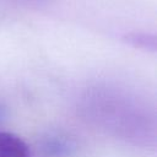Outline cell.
Wrapping results in <instances>:
<instances>
[{
	"mask_svg": "<svg viewBox=\"0 0 157 157\" xmlns=\"http://www.w3.org/2000/svg\"><path fill=\"white\" fill-rule=\"evenodd\" d=\"M42 157H70L76 148L75 141L63 134H49L39 142Z\"/></svg>",
	"mask_w": 157,
	"mask_h": 157,
	"instance_id": "obj_1",
	"label": "cell"
},
{
	"mask_svg": "<svg viewBox=\"0 0 157 157\" xmlns=\"http://www.w3.org/2000/svg\"><path fill=\"white\" fill-rule=\"evenodd\" d=\"M0 157H31V150L18 135L0 130Z\"/></svg>",
	"mask_w": 157,
	"mask_h": 157,
	"instance_id": "obj_2",
	"label": "cell"
},
{
	"mask_svg": "<svg viewBox=\"0 0 157 157\" xmlns=\"http://www.w3.org/2000/svg\"><path fill=\"white\" fill-rule=\"evenodd\" d=\"M123 40L141 50L155 52L156 50V37L147 32H129L123 36Z\"/></svg>",
	"mask_w": 157,
	"mask_h": 157,
	"instance_id": "obj_3",
	"label": "cell"
},
{
	"mask_svg": "<svg viewBox=\"0 0 157 157\" xmlns=\"http://www.w3.org/2000/svg\"><path fill=\"white\" fill-rule=\"evenodd\" d=\"M10 1L20 5H26V6H40L49 2L50 0H10Z\"/></svg>",
	"mask_w": 157,
	"mask_h": 157,
	"instance_id": "obj_4",
	"label": "cell"
},
{
	"mask_svg": "<svg viewBox=\"0 0 157 157\" xmlns=\"http://www.w3.org/2000/svg\"><path fill=\"white\" fill-rule=\"evenodd\" d=\"M6 115H7L6 107H5V104L0 101V125H1V124H2V121L6 119Z\"/></svg>",
	"mask_w": 157,
	"mask_h": 157,
	"instance_id": "obj_5",
	"label": "cell"
}]
</instances>
